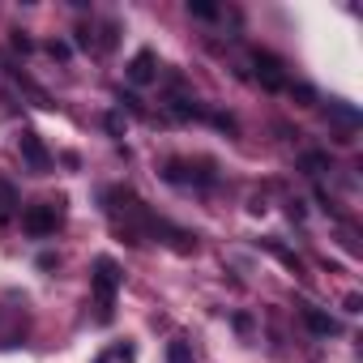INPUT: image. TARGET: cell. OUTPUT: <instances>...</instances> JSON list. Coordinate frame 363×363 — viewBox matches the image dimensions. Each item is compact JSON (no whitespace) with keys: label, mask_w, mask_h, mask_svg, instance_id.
<instances>
[{"label":"cell","mask_w":363,"mask_h":363,"mask_svg":"<svg viewBox=\"0 0 363 363\" xmlns=\"http://www.w3.org/2000/svg\"><path fill=\"white\" fill-rule=\"evenodd\" d=\"M120 282H124L120 265L111 257H99L94 261V274H90V286H94V308H99V320L103 325L116 316V291H120Z\"/></svg>","instance_id":"cell-1"},{"label":"cell","mask_w":363,"mask_h":363,"mask_svg":"<svg viewBox=\"0 0 363 363\" xmlns=\"http://www.w3.org/2000/svg\"><path fill=\"white\" fill-rule=\"evenodd\" d=\"M252 69H257V82L265 86V90H286V73H282V60L274 56V52H252Z\"/></svg>","instance_id":"cell-2"},{"label":"cell","mask_w":363,"mask_h":363,"mask_svg":"<svg viewBox=\"0 0 363 363\" xmlns=\"http://www.w3.org/2000/svg\"><path fill=\"white\" fill-rule=\"evenodd\" d=\"M18 145H22V158L30 162V171H39V175H48V171H52V154H48V145H43V137H39L35 128H22Z\"/></svg>","instance_id":"cell-3"},{"label":"cell","mask_w":363,"mask_h":363,"mask_svg":"<svg viewBox=\"0 0 363 363\" xmlns=\"http://www.w3.org/2000/svg\"><path fill=\"white\" fill-rule=\"evenodd\" d=\"M56 223H60L56 206H30V210L22 214V231L35 235V240H48V235L56 231Z\"/></svg>","instance_id":"cell-4"},{"label":"cell","mask_w":363,"mask_h":363,"mask_svg":"<svg viewBox=\"0 0 363 363\" xmlns=\"http://www.w3.org/2000/svg\"><path fill=\"white\" fill-rule=\"evenodd\" d=\"M154 77H158V60H154L150 48H141V52L128 60V82H133V86H150Z\"/></svg>","instance_id":"cell-5"},{"label":"cell","mask_w":363,"mask_h":363,"mask_svg":"<svg viewBox=\"0 0 363 363\" xmlns=\"http://www.w3.org/2000/svg\"><path fill=\"white\" fill-rule=\"evenodd\" d=\"M303 325H308L316 337H333V333H337V320H333L329 312H320V308H303Z\"/></svg>","instance_id":"cell-6"},{"label":"cell","mask_w":363,"mask_h":363,"mask_svg":"<svg viewBox=\"0 0 363 363\" xmlns=\"http://www.w3.org/2000/svg\"><path fill=\"white\" fill-rule=\"evenodd\" d=\"M261 248H265V252H274V257H278V261H282V265H286L291 274H299V269H303V261H299V257H295L291 248H282L278 240H261Z\"/></svg>","instance_id":"cell-7"},{"label":"cell","mask_w":363,"mask_h":363,"mask_svg":"<svg viewBox=\"0 0 363 363\" xmlns=\"http://www.w3.org/2000/svg\"><path fill=\"white\" fill-rule=\"evenodd\" d=\"M299 171H308V175H325V171H329V154H325V150H308V154L299 158Z\"/></svg>","instance_id":"cell-8"},{"label":"cell","mask_w":363,"mask_h":363,"mask_svg":"<svg viewBox=\"0 0 363 363\" xmlns=\"http://www.w3.org/2000/svg\"><path fill=\"white\" fill-rule=\"evenodd\" d=\"M13 210H18V189L9 184L5 175H0V218H9Z\"/></svg>","instance_id":"cell-9"},{"label":"cell","mask_w":363,"mask_h":363,"mask_svg":"<svg viewBox=\"0 0 363 363\" xmlns=\"http://www.w3.org/2000/svg\"><path fill=\"white\" fill-rule=\"evenodd\" d=\"M158 235H171V248H175V252H193V248H197V240H193L189 231H175V227H167V223H162Z\"/></svg>","instance_id":"cell-10"},{"label":"cell","mask_w":363,"mask_h":363,"mask_svg":"<svg viewBox=\"0 0 363 363\" xmlns=\"http://www.w3.org/2000/svg\"><path fill=\"white\" fill-rule=\"evenodd\" d=\"M167 363H193V346H189L184 337L167 342Z\"/></svg>","instance_id":"cell-11"},{"label":"cell","mask_w":363,"mask_h":363,"mask_svg":"<svg viewBox=\"0 0 363 363\" xmlns=\"http://www.w3.org/2000/svg\"><path fill=\"white\" fill-rule=\"evenodd\" d=\"M171 111H175L179 120H189V116H201V103L189 99V94H179V99H171Z\"/></svg>","instance_id":"cell-12"},{"label":"cell","mask_w":363,"mask_h":363,"mask_svg":"<svg viewBox=\"0 0 363 363\" xmlns=\"http://www.w3.org/2000/svg\"><path fill=\"white\" fill-rule=\"evenodd\" d=\"M189 13L201 18V22H214L218 18V5H210V0H189Z\"/></svg>","instance_id":"cell-13"},{"label":"cell","mask_w":363,"mask_h":363,"mask_svg":"<svg viewBox=\"0 0 363 363\" xmlns=\"http://www.w3.org/2000/svg\"><path fill=\"white\" fill-rule=\"evenodd\" d=\"M329 111H333V120H342L346 128H354V124H359V111H354V107H346V103H329Z\"/></svg>","instance_id":"cell-14"},{"label":"cell","mask_w":363,"mask_h":363,"mask_svg":"<svg viewBox=\"0 0 363 363\" xmlns=\"http://www.w3.org/2000/svg\"><path fill=\"white\" fill-rule=\"evenodd\" d=\"M291 99H295L299 107H312V103H316V94H312V86H291Z\"/></svg>","instance_id":"cell-15"},{"label":"cell","mask_w":363,"mask_h":363,"mask_svg":"<svg viewBox=\"0 0 363 363\" xmlns=\"http://www.w3.org/2000/svg\"><path fill=\"white\" fill-rule=\"evenodd\" d=\"M124 124H128V120H124L120 111H107V133H111V137H124Z\"/></svg>","instance_id":"cell-16"},{"label":"cell","mask_w":363,"mask_h":363,"mask_svg":"<svg viewBox=\"0 0 363 363\" xmlns=\"http://www.w3.org/2000/svg\"><path fill=\"white\" fill-rule=\"evenodd\" d=\"M13 48H18V52H22V56H26V52H35V43H30V39H26V35H22V30H13Z\"/></svg>","instance_id":"cell-17"},{"label":"cell","mask_w":363,"mask_h":363,"mask_svg":"<svg viewBox=\"0 0 363 363\" xmlns=\"http://www.w3.org/2000/svg\"><path fill=\"white\" fill-rule=\"evenodd\" d=\"M48 52H52L56 60H69V43H60V39H52V43H48Z\"/></svg>","instance_id":"cell-18"},{"label":"cell","mask_w":363,"mask_h":363,"mask_svg":"<svg viewBox=\"0 0 363 363\" xmlns=\"http://www.w3.org/2000/svg\"><path fill=\"white\" fill-rule=\"evenodd\" d=\"M120 103H128V111H133V116H141V111H145V107H141V99H137V94H120Z\"/></svg>","instance_id":"cell-19"},{"label":"cell","mask_w":363,"mask_h":363,"mask_svg":"<svg viewBox=\"0 0 363 363\" xmlns=\"http://www.w3.org/2000/svg\"><path fill=\"white\" fill-rule=\"evenodd\" d=\"M214 124H218V128H227V133H235V120H231V116H214Z\"/></svg>","instance_id":"cell-20"},{"label":"cell","mask_w":363,"mask_h":363,"mask_svg":"<svg viewBox=\"0 0 363 363\" xmlns=\"http://www.w3.org/2000/svg\"><path fill=\"white\" fill-rule=\"evenodd\" d=\"M286 214H291V218L299 223V218H303V201H291V206H286Z\"/></svg>","instance_id":"cell-21"},{"label":"cell","mask_w":363,"mask_h":363,"mask_svg":"<svg viewBox=\"0 0 363 363\" xmlns=\"http://www.w3.org/2000/svg\"><path fill=\"white\" fill-rule=\"evenodd\" d=\"M56 265H60V261H56L52 252H43V257H39V269H56Z\"/></svg>","instance_id":"cell-22"},{"label":"cell","mask_w":363,"mask_h":363,"mask_svg":"<svg viewBox=\"0 0 363 363\" xmlns=\"http://www.w3.org/2000/svg\"><path fill=\"white\" fill-rule=\"evenodd\" d=\"M346 312H363V299L359 295H346Z\"/></svg>","instance_id":"cell-23"}]
</instances>
